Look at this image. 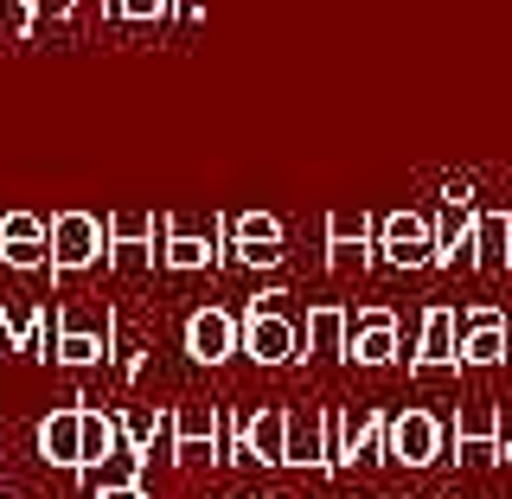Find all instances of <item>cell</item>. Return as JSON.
<instances>
[{
    "instance_id": "cell-1",
    "label": "cell",
    "mask_w": 512,
    "mask_h": 499,
    "mask_svg": "<svg viewBox=\"0 0 512 499\" xmlns=\"http://www.w3.org/2000/svg\"><path fill=\"white\" fill-rule=\"evenodd\" d=\"M320 416H327V474L391 455V416H378V410H352V416L320 410Z\"/></svg>"
},
{
    "instance_id": "cell-2",
    "label": "cell",
    "mask_w": 512,
    "mask_h": 499,
    "mask_svg": "<svg viewBox=\"0 0 512 499\" xmlns=\"http://www.w3.org/2000/svg\"><path fill=\"white\" fill-rule=\"evenodd\" d=\"M282 301L288 295H256L250 308H244V352L256 365H295V359H308L301 352V327L282 314Z\"/></svg>"
},
{
    "instance_id": "cell-3",
    "label": "cell",
    "mask_w": 512,
    "mask_h": 499,
    "mask_svg": "<svg viewBox=\"0 0 512 499\" xmlns=\"http://www.w3.org/2000/svg\"><path fill=\"white\" fill-rule=\"evenodd\" d=\"M96 263H109V224L96 212H58L52 218V276L71 282Z\"/></svg>"
},
{
    "instance_id": "cell-4",
    "label": "cell",
    "mask_w": 512,
    "mask_h": 499,
    "mask_svg": "<svg viewBox=\"0 0 512 499\" xmlns=\"http://www.w3.org/2000/svg\"><path fill=\"white\" fill-rule=\"evenodd\" d=\"M58 333H64V308H20L0 301V352H26V359H58Z\"/></svg>"
},
{
    "instance_id": "cell-5",
    "label": "cell",
    "mask_w": 512,
    "mask_h": 499,
    "mask_svg": "<svg viewBox=\"0 0 512 499\" xmlns=\"http://www.w3.org/2000/svg\"><path fill=\"white\" fill-rule=\"evenodd\" d=\"M378 256L391 269H436V224L423 212H384L378 218Z\"/></svg>"
},
{
    "instance_id": "cell-6",
    "label": "cell",
    "mask_w": 512,
    "mask_h": 499,
    "mask_svg": "<svg viewBox=\"0 0 512 499\" xmlns=\"http://www.w3.org/2000/svg\"><path fill=\"white\" fill-rule=\"evenodd\" d=\"M160 263L180 269V276H192V269H218L224 263V218H205L186 224V218H167V231H160Z\"/></svg>"
},
{
    "instance_id": "cell-7",
    "label": "cell",
    "mask_w": 512,
    "mask_h": 499,
    "mask_svg": "<svg viewBox=\"0 0 512 499\" xmlns=\"http://www.w3.org/2000/svg\"><path fill=\"white\" fill-rule=\"evenodd\" d=\"M224 250L237 256L244 269H276L282 263V218H269V212H237V218H224Z\"/></svg>"
},
{
    "instance_id": "cell-8",
    "label": "cell",
    "mask_w": 512,
    "mask_h": 499,
    "mask_svg": "<svg viewBox=\"0 0 512 499\" xmlns=\"http://www.w3.org/2000/svg\"><path fill=\"white\" fill-rule=\"evenodd\" d=\"M231 352H244V320L224 308H192L186 320V359L192 365H224Z\"/></svg>"
},
{
    "instance_id": "cell-9",
    "label": "cell",
    "mask_w": 512,
    "mask_h": 499,
    "mask_svg": "<svg viewBox=\"0 0 512 499\" xmlns=\"http://www.w3.org/2000/svg\"><path fill=\"white\" fill-rule=\"evenodd\" d=\"M109 346H116V314H90V320H71L64 314V333H58V359L64 372H90V365H103L109 359Z\"/></svg>"
},
{
    "instance_id": "cell-10",
    "label": "cell",
    "mask_w": 512,
    "mask_h": 499,
    "mask_svg": "<svg viewBox=\"0 0 512 499\" xmlns=\"http://www.w3.org/2000/svg\"><path fill=\"white\" fill-rule=\"evenodd\" d=\"M39 461L58 474H84V397L39 423Z\"/></svg>"
},
{
    "instance_id": "cell-11",
    "label": "cell",
    "mask_w": 512,
    "mask_h": 499,
    "mask_svg": "<svg viewBox=\"0 0 512 499\" xmlns=\"http://www.w3.org/2000/svg\"><path fill=\"white\" fill-rule=\"evenodd\" d=\"M109 263L116 269H148L154 263V237L167 231V218H154V212H109Z\"/></svg>"
},
{
    "instance_id": "cell-12",
    "label": "cell",
    "mask_w": 512,
    "mask_h": 499,
    "mask_svg": "<svg viewBox=\"0 0 512 499\" xmlns=\"http://www.w3.org/2000/svg\"><path fill=\"white\" fill-rule=\"evenodd\" d=\"M442 423L429 410H404L391 416V461H404V468H436L442 461Z\"/></svg>"
},
{
    "instance_id": "cell-13",
    "label": "cell",
    "mask_w": 512,
    "mask_h": 499,
    "mask_svg": "<svg viewBox=\"0 0 512 499\" xmlns=\"http://www.w3.org/2000/svg\"><path fill=\"white\" fill-rule=\"evenodd\" d=\"M416 372H455L461 365V314L455 308H429L423 314V340L410 352Z\"/></svg>"
},
{
    "instance_id": "cell-14",
    "label": "cell",
    "mask_w": 512,
    "mask_h": 499,
    "mask_svg": "<svg viewBox=\"0 0 512 499\" xmlns=\"http://www.w3.org/2000/svg\"><path fill=\"white\" fill-rule=\"evenodd\" d=\"M378 256V224L365 212H333L327 218V263L333 269H365Z\"/></svg>"
},
{
    "instance_id": "cell-15",
    "label": "cell",
    "mask_w": 512,
    "mask_h": 499,
    "mask_svg": "<svg viewBox=\"0 0 512 499\" xmlns=\"http://www.w3.org/2000/svg\"><path fill=\"white\" fill-rule=\"evenodd\" d=\"M512 352V327L500 308H468L461 314V365H500Z\"/></svg>"
},
{
    "instance_id": "cell-16",
    "label": "cell",
    "mask_w": 512,
    "mask_h": 499,
    "mask_svg": "<svg viewBox=\"0 0 512 499\" xmlns=\"http://www.w3.org/2000/svg\"><path fill=\"white\" fill-rule=\"evenodd\" d=\"M346 359H359V365H391V359H397V314H391V308H359V314H352Z\"/></svg>"
},
{
    "instance_id": "cell-17",
    "label": "cell",
    "mask_w": 512,
    "mask_h": 499,
    "mask_svg": "<svg viewBox=\"0 0 512 499\" xmlns=\"http://www.w3.org/2000/svg\"><path fill=\"white\" fill-rule=\"evenodd\" d=\"M167 461H180V468H192V461H218V410H173Z\"/></svg>"
},
{
    "instance_id": "cell-18",
    "label": "cell",
    "mask_w": 512,
    "mask_h": 499,
    "mask_svg": "<svg viewBox=\"0 0 512 499\" xmlns=\"http://www.w3.org/2000/svg\"><path fill=\"white\" fill-rule=\"evenodd\" d=\"M448 442H455V455H474V448H487V455L500 461L506 416L493 410V404H468V410H455V429H448Z\"/></svg>"
},
{
    "instance_id": "cell-19",
    "label": "cell",
    "mask_w": 512,
    "mask_h": 499,
    "mask_svg": "<svg viewBox=\"0 0 512 499\" xmlns=\"http://www.w3.org/2000/svg\"><path fill=\"white\" fill-rule=\"evenodd\" d=\"M346 333H352V314L333 308V301L308 308V320H301V346H308V359H346Z\"/></svg>"
},
{
    "instance_id": "cell-20",
    "label": "cell",
    "mask_w": 512,
    "mask_h": 499,
    "mask_svg": "<svg viewBox=\"0 0 512 499\" xmlns=\"http://www.w3.org/2000/svg\"><path fill=\"white\" fill-rule=\"evenodd\" d=\"M282 455H288V410H256L244 423V461L282 468Z\"/></svg>"
},
{
    "instance_id": "cell-21",
    "label": "cell",
    "mask_w": 512,
    "mask_h": 499,
    "mask_svg": "<svg viewBox=\"0 0 512 499\" xmlns=\"http://www.w3.org/2000/svg\"><path fill=\"white\" fill-rule=\"evenodd\" d=\"M282 468L327 474V416H288V455Z\"/></svg>"
},
{
    "instance_id": "cell-22",
    "label": "cell",
    "mask_w": 512,
    "mask_h": 499,
    "mask_svg": "<svg viewBox=\"0 0 512 499\" xmlns=\"http://www.w3.org/2000/svg\"><path fill=\"white\" fill-rule=\"evenodd\" d=\"M116 455H122V416H103V410L84 404V474H77V480L103 474Z\"/></svg>"
},
{
    "instance_id": "cell-23",
    "label": "cell",
    "mask_w": 512,
    "mask_h": 499,
    "mask_svg": "<svg viewBox=\"0 0 512 499\" xmlns=\"http://www.w3.org/2000/svg\"><path fill=\"white\" fill-rule=\"evenodd\" d=\"M474 269H512V212H474Z\"/></svg>"
},
{
    "instance_id": "cell-24",
    "label": "cell",
    "mask_w": 512,
    "mask_h": 499,
    "mask_svg": "<svg viewBox=\"0 0 512 499\" xmlns=\"http://www.w3.org/2000/svg\"><path fill=\"white\" fill-rule=\"evenodd\" d=\"M0 244H52V224L32 212H7L0 218Z\"/></svg>"
},
{
    "instance_id": "cell-25",
    "label": "cell",
    "mask_w": 512,
    "mask_h": 499,
    "mask_svg": "<svg viewBox=\"0 0 512 499\" xmlns=\"http://www.w3.org/2000/svg\"><path fill=\"white\" fill-rule=\"evenodd\" d=\"M167 13H173V0H116V20H128V26L167 20Z\"/></svg>"
},
{
    "instance_id": "cell-26",
    "label": "cell",
    "mask_w": 512,
    "mask_h": 499,
    "mask_svg": "<svg viewBox=\"0 0 512 499\" xmlns=\"http://www.w3.org/2000/svg\"><path fill=\"white\" fill-rule=\"evenodd\" d=\"M77 0H39V20H71Z\"/></svg>"
},
{
    "instance_id": "cell-27",
    "label": "cell",
    "mask_w": 512,
    "mask_h": 499,
    "mask_svg": "<svg viewBox=\"0 0 512 499\" xmlns=\"http://www.w3.org/2000/svg\"><path fill=\"white\" fill-rule=\"evenodd\" d=\"M96 499H148V493H141V480H122V487H96Z\"/></svg>"
},
{
    "instance_id": "cell-28",
    "label": "cell",
    "mask_w": 512,
    "mask_h": 499,
    "mask_svg": "<svg viewBox=\"0 0 512 499\" xmlns=\"http://www.w3.org/2000/svg\"><path fill=\"white\" fill-rule=\"evenodd\" d=\"M442 199H448V205H468V199H474V186H468V180H448V186H442Z\"/></svg>"
},
{
    "instance_id": "cell-29",
    "label": "cell",
    "mask_w": 512,
    "mask_h": 499,
    "mask_svg": "<svg viewBox=\"0 0 512 499\" xmlns=\"http://www.w3.org/2000/svg\"><path fill=\"white\" fill-rule=\"evenodd\" d=\"M500 461H506V468H512V423H506V442H500Z\"/></svg>"
},
{
    "instance_id": "cell-30",
    "label": "cell",
    "mask_w": 512,
    "mask_h": 499,
    "mask_svg": "<svg viewBox=\"0 0 512 499\" xmlns=\"http://www.w3.org/2000/svg\"><path fill=\"white\" fill-rule=\"evenodd\" d=\"M77 7H96V0H77ZM103 13H116V0H103Z\"/></svg>"
}]
</instances>
